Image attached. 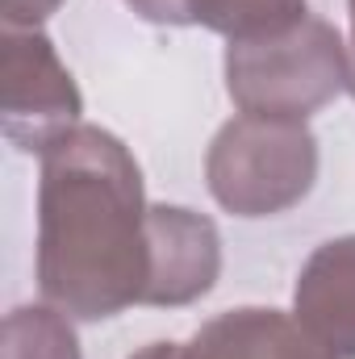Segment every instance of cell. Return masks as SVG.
I'll return each mask as SVG.
<instances>
[{
	"mask_svg": "<svg viewBox=\"0 0 355 359\" xmlns=\"http://www.w3.org/2000/svg\"><path fill=\"white\" fill-rule=\"evenodd\" d=\"M147 196L121 138L72 126L42 151L38 288L80 322L117 318L147 292Z\"/></svg>",
	"mask_w": 355,
	"mask_h": 359,
	"instance_id": "obj_1",
	"label": "cell"
},
{
	"mask_svg": "<svg viewBox=\"0 0 355 359\" xmlns=\"http://www.w3.org/2000/svg\"><path fill=\"white\" fill-rule=\"evenodd\" d=\"M347 80L351 55L339 29L322 17L226 46V92L239 113L251 117L305 121L347 88Z\"/></svg>",
	"mask_w": 355,
	"mask_h": 359,
	"instance_id": "obj_2",
	"label": "cell"
},
{
	"mask_svg": "<svg viewBox=\"0 0 355 359\" xmlns=\"http://www.w3.org/2000/svg\"><path fill=\"white\" fill-rule=\"evenodd\" d=\"M213 201L234 217H272L301 205L318 180V138L305 121L234 117L205 155Z\"/></svg>",
	"mask_w": 355,
	"mask_h": 359,
	"instance_id": "obj_3",
	"label": "cell"
},
{
	"mask_svg": "<svg viewBox=\"0 0 355 359\" xmlns=\"http://www.w3.org/2000/svg\"><path fill=\"white\" fill-rule=\"evenodd\" d=\"M4 138L17 151L42 155L59 134L80 126L84 96L42 29H4L0 46Z\"/></svg>",
	"mask_w": 355,
	"mask_h": 359,
	"instance_id": "obj_4",
	"label": "cell"
},
{
	"mask_svg": "<svg viewBox=\"0 0 355 359\" xmlns=\"http://www.w3.org/2000/svg\"><path fill=\"white\" fill-rule=\"evenodd\" d=\"M147 292L142 305H192L222 276V238L205 213L151 205L147 213Z\"/></svg>",
	"mask_w": 355,
	"mask_h": 359,
	"instance_id": "obj_5",
	"label": "cell"
},
{
	"mask_svg": "<svg viewBox=\"0 0 355 359\" xmlns=\"http://www.w3.org/2000/svg\"><path fill=\"white\" fill-rule=\"evenodd\" d=\"M293 318L335 359H355V234L322 243L301 264Z\"/></svg>",
	"mask_w": 355,
	"mask_h": 359,
	"instance_id": "obj_6",
	"label": "cell"
},
{
	"mask_svg": "<svg viewBox=\"0 0 355 359\" xmlns=\"http://www.w3.org/2000/svg\"><path fill=\"white\" fill-rule=\"evenodd\" d=\"M188 359H335L326 347H318L305 326L280 309H230L205 322L192 343Z\"/></svg>",
	"mask_w": 355,
	"mask_h": 359,
	"instance_id": "obj_7",
	"label": "cell"
},
{
	"mask_svg": "<svg viewBox=\"0 0 355 359\" xmlns=\"http://www.w3.org/2000/svg\"><path fill=\"white\" fill-rule=\"evenodd\" d=\"M138 17L155 25H201L226 34L230 42L280 34L305 21V0H126Z\"/></svg>",
	"mask_w": 355,
	"mask_h": 359,
	"instance_id": "obj_8",
	"label": "cell"
},
{
	"mask_svg": "<svg viewBox=\"0 0 355 359\" xmlns=\"http://www.w3.org/2000/svg\"><path fill=\"white\" fill-rule=\"evenodd\" d=\"M0 359H80V339L63 309L21 305L4 318Z\"/></svg>",
	"mask_w": 355,
	"mask_h": 359,
	"instance_id": "obj_9",
	"label": "cell"
},
{
	"mask_svg": "<svg viewBox=\"0 0 355 359\" xmlns=\"http://www.w3.org/2000/svg\"><path fill=\"white\" fill-rule=\"evenodd\" d=\"M63 0H0L4 29H38Z\"/></svg>",
	"mask_w": 355,
	"mask_h": 359,
	"instance_id": "obj_10",
	"label": "cell"
},
{
	"mask_svg": "<svg viewBox=\"0 0 355 359\" xmlns=\"http://www.w3.org/2000/svg\"><path fill=\"white\" fill-rule=\"evenodd\" d=\"M130 359H188V347H180V343H147Z\"/></svg>",
	"mask_w": 355,
	"mask_h": 359,
	"instance_id": "obj_11",
	"label": "cell"
},
{
	"mask_svg": "<svg viewBox=\"0 0 355 359\" xmlns=\"http://www.w3.org/2000/svg\"><path fill=\"white\" fill-rule=\"evenodd\" d=\"M351 80H347V88H351V96H355V0H351Z\"/></svg>",
	"mask_w": 355,
	"mask_h": 359,
	"instance_id": "obj_12",
	"label": "cell"
}]
</instances>
